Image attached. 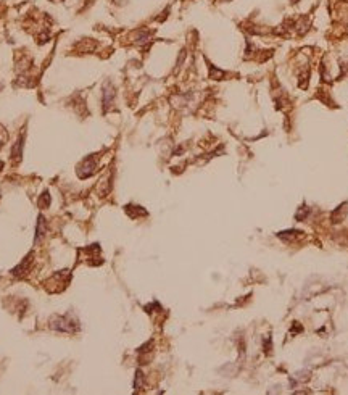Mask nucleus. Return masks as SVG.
I'll use <instances>...</instances> for the list:
<instances>
[{"mask_svg": "<svg viewBox=\"0 0 348 395\" xmlns=\"http://www.w3.org/2000/svg\"><path fill=\"white\" fill-rule=\"evenodd\" d=\"M50 328L55 331H61V332L74 334L77 331V321L71 316H55L50 321Z\"/></svg>", "mask_w": 348, "mask_h": 395, "instance_id": "1", "label": "nucleus"}, {"mask_svg": "<svg viewBox=\"0 0 348 395\" xmlns=\"http://www.w3.org/2000/svg\"><path fill=\"white\" fill-rule=\"evenodd\" d=\"M113 98H114V87L111 86V82H105L103 84V111H106L113 105Z\"/></svg>", "mask_w": 348, "mask_h": 395, "instance_id": "2", "label": "nucleus"}, {"mask_svg": "<svg viewBox=\"0 0 348 395\" xmlns=\"http://www.w3.org/2000/svg\"><path fill=\"white\" fill-rule=\"evenodd\" d=\"M44 234H45V219H44V216L41 215V216H39V221H37V227H35V239L34 240L39 242L44 237Z\"/></svg>", "mask_w": 348, "mask_h": 395, "instance_id": "3", "label": "nucleus"}, {"mask_svg": "<svg viewBox=\"0 0 348 395\" xmlns=\"http://www.w3.org/2000/svg\"><path fill=\"white\" fill-rule=\"evenodd\" d=\"M209 78L211 79H223L224 78V73L219 70H216L213 65H209Z\"/></svg>", "mask_w": 348, "mask_h": 395, "instance_id": "4", "label": "nucleus"}, {"mask_svg": "<svg viewBox=\"0 0 348 395\" xmlns=\"http://www.w3.org/2000/svg\"><path fill=\"white\" fill-rule=\"evenodd\" d=\"M140 382H142V371H137L136 373V382H134V389H139L140 387Z\"/></svg>", "mask_w": 348, "mask_h": 395, "instance_id": "5", "label": "nucleus"}]
</instances>
